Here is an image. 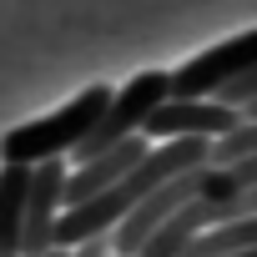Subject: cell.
Instances as JSON below:
<instances>
[{
  "label": "cell",
  "mask_w": 257,
  "mask_h": 257,
  "mask_svg": "<svg viewBox=\"0 0 257 257\" xmlns=\"http://www.w3.org/2000/svg\"><path fill=\"white\" fill-rule=\"evenodd\" d=\"M106 257H116V252H106Z\"/></svg>",
  "instance_id": "cell-12"
},
{
  "label": "cell",
  "mask_w": 257,
  "mask_h": 257,
  "mask_svg": "<svg viewBox=\"0 0 257 257\" xmlns=\"http://www.w3.org/2000/svg\"><path fill=\"white\" fill-rule=\"evenodd\" d=\"M242 157H257V121H237L232 132H222L212 147H207V162L212 167H232Z\"/></svg>",
  "instance_id": "cell-9"
},
{
  "label": "cell",
  "mask_w": 257,
  "mask_h": 257,
  "mask_svg": "<svg viewBox=\"0 0 257 257\" xmlns=\"http://www.w3.org/2000/svg\"><path fill=\"white\" fill-rule=\"evenodd\" d=\"M252 66H257V26L222 41V46H212V51H202V56H192V61H182L177 71H167V96H177V101L217 96L227 81H237Z\"/></svg>",
  "instance_id": "cell-4"
},
{
  "label": "cell",
  "mask_w": 257,
  "mask_h": 257,
  "mask_svg": "<svg viewBox=\"0 0 257 257\" xmlns=\"http://www.w3.org/2000/svg\"><path fill=\"white\" fill-rule=\"evenodd\" d=\"M162 96H167V71H142V76H132L121 91H111V101L101 106L96 126H91L66 157H71V162H86V157H96V152H111V147L126 142V137H137L142 121H147V111H152Z\"/></svg>",
  "instance_id": "cell-3"
},
{
  "label": "cell",
  "mask_w": 257,
  "mask_h": 257,
  "mask_svg": "<svg viewBox=\"0 0 257 257\" xmlns=\"http://www.w3.org/2000/svg\"><path fill=\"white\" fill-rule=\"evenodd\" d=\"M237 116H242V121H257V101H242V106H237Z\"/></svg>",
  "instance_id": "cell-11"
},
{
  "label": "cell",
  "mask_w": 257,
  "mask_h": 257,
  "mask_svg": "<svg viewBox=\"0 0 257 257\" xmlns=\"http://www.w3.org/2000/svg\"><path fill=\"white\" fill-rule=\"evenodd\" d=\"M61 182H66V157H46L31 167V197H26V227H21V257L51 252V227L61 217Z\"/></svg>",
  "instance_id": "cell-6"
},
{
  "label": "cell",
  "mask_w": 257,
  "mask_h": 257,
  "mask_svg": "<svg viewBox=\"0 0 257 257\" xmlns=\"http://www.w3.org/2000/svg\"><path fill=\"white\" fill-rule=\"evenodd\" d=\"M111 101V86H86L76 101H66L61 111L41 116V121H26V126H11L0 137V162H21V167H36L46 157H66L101 116V106Z\"/></svg>",
  "instance_id": "cell-2"
},
{
  "label": "cell",
  "mask_w": 257,
  "mask_h": 257,
  "mask_svg": "<svg viewBox=\"0 0 257 257\" xmlns=\"http://www.w3.org/2000/svg\"><path fill=\"white\" fill-rule=\"evenodd\" d=\"M207 147H212V142H202V137H172V142L147 147V157H142L132 172H121L106 192H96V197H86V202H76V207H61V217H56V227H51V247H76V242L106 237L126 212H132L147 192H157L167 177L202 167V162H207Z\"/></svg>",
  "instance_id": "cell-1"
},
{
  "label": "cell",
  "mask_w": 257,
  "mask_h": 257,
  "mask_svg": "<svg viewBox=\"0 0 257 257\" xmlns=\"http://www.w3.org/2000/svg\"><path fill=\"white\" fill-rule=\"evenodd\" d=\"M217 101H227V106H242V101H257V66H252V71H242L237 81H227V86L217 91Z\"/></svg>",
  "instance_id": "cell-10"
},
{
  "label": "cell",
  "mask_w": 257,
  "mask_h": 257,
  "mask_svg": "<svg viewBox=\"0 0 257 257\" xmlns=\"http://www.w3.org/2000/svg\"><path fill=\"white\" fill-rule=\"evenodd\" d=\"M242 116L237 106L217 101V96H197V101H177V96H162L147 121H142V132L147 142H172V137H202V142H217L222 132H232Z\"/></svg>",
  "instance_id": "cell-5"
},
{
  "label": "cell",
  "mask_w": 257,
  "mask_h": 257,
  "mask_svg": "<svg viewBox=\"0 0 257 257\" xmlns=\"http://www.w3.org/2000/svg\"><path fill=\"white\" fill-rule=\"evenodd\" d=\"M26 197H31V167L0 162V257H21Z\"/></svg>",
  "instance_id": "cell-8"
},
{
  "label": "cell",
  "mask_w": 257,
  "mask_h": 257,
  "mask_svg": "<svg viewBox=\"0 0 257 257\" xmlns=\"http://www.w3.org/2000/svg\"><path fill=\"white\" fill-rule=\"evenodd\" d=\"M147 147H152L147 137H126V142H116L111 152H96V157H86V162H71V167H66V182H61V207H76V202L106 192L121 172H132V167L147 157Z\"/></svg>",
  "instance_id": "cell-7"
}]
</instances>
